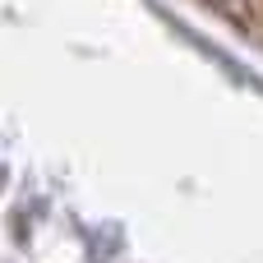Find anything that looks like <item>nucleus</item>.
<instances>
[{"mask_svg":"<svg viewBox=\"0 0 263 263\" xmlns=\"http://www.w3.org/2000/svg\"><path fill=\"white\" fill-rule=\"evenodd\" d=\"M213 5L240 23H263V0H213Z\"/></svg>","mask_w":263,"mask_h":263,"instance_id":"obj_1","label":"nucleus"}]
</instances>
